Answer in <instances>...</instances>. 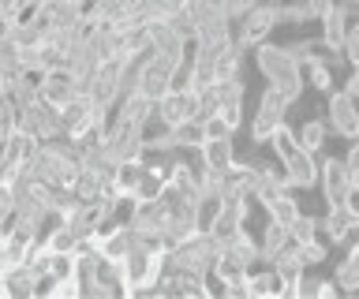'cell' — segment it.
Listing matches in <instances>:
<instances>
[{
  "label": "cell",
  "instance_id": "obj_21",
  "mask_svg": "<svg viewBox=\"0 0 359 299\" xmlns=\"http://www.w3.org/2000/svg\"><path fill=\"white\" fill-rule=\"evenodd\" d=\"M285 243H288V228L266 217V228H262V236H258V265H269V258H273Z\"/></svg>",
  "mask_w": 359,
  "mask_h": 299
},
{
  "label": "cell",
  "instance_id": "obj_13",
  "mask_svg": "<svg viewBox=\"0 0 359 299\" xmlns=\"http://www.w3.org/2000/svg\"><path fill=\"white\" fill-rule=\"evenodd\" d=\"M280 165H285V176H288V187H292V191H296V187H299V191L318 187V158H314L311 150L299 146L288 161H280Z\"/></svg>",
  "mask_w": 359,
  "mask_h": 299
},
{
  "label": "cell",
  "instance_id": "obj_3",
  "mask_svg": "<svg viewBox=\"0 0 359 299\" xmlns=\"http://www.w3.org/2000/svg\"><path fill=\"white\" fill-rule=\"evenodd\" d=\"M19 127L30 131L38 142H53V139H64V127H60V116H56V105H49L45 97H30L27 105L19 109Z\"/></svg>",
  "mask_w": 359,
  "mask_h": 299
},
{
  "label": "cell",
  "instance_id": "obj_24",
  "mask_svg": "<svg viewBox=\"0 0 359 299\" xmlns=\"http://www.w3.org/2000/svg\"><path fill=\"white\" fill-rule=\"evenodd\" d=\"M210 86H213V94H217V105H243V97H247L243 75H232V79H217V83H210Z\"/></svg>",
  "mask_w": 359,
  "mask_h": 299
},
{
  "label": "cell",
  "instance_id": "obj_6",
  "mask_svg": "<svg viewBox=\"0 0 359 299\" xmlns=\"http://www.w3.org/2000/svg\"><path fill=\"white\" fill-rule=\"evenodd\" d=\"M318 232L325 236L330 247L337 243H348L359 232V206L348 198L344 206H325V217H318Z\"/></svg>",
  "mask_w": 359,
  "mask_h": 299
},
{
  "label": "cell",
  "instance_id": "obj_37",
  "mask_svg": "<svg viewBox=\"0 0 359 299\" xmlns=\"http://www.w3.org/2000/svg\"><path fill=\"white\" fill-rule=\"evenodd\" d=\"M262 4H280V0H262Z\"/></svg>",
  "mask_w": 359,
  "mask_h": 299
},
{
  "label": "cell",
  "instance_id": "obj_22",
  "mask_svg": "<svg viewBox=\"0 0 359 299\" xmlns=\"http://www.w3.org/2000/svg\"><path fill=\"white\" fill-rule=\"evenodd\" d=\"M325 139H330V124H325V116H307L299 124V131H296V142L303 150H311V153H318L325 146Z\"/></svg>",
  "mask_w": 359,
  "mask_h": 299
},
{
  "label": "cell",
  "instance_id": "obj_23",
  "mask_svg": "<svg viewBox=\"0 0 359 299\" xmlns=\"http://www.w3.org/2000/svg\"><path fill=\"white\" fill-rule=\"evenodd\" d=\"M8 295H34L38 292V281H41V273L34 270L30 262H22L15 265V270H8Z\"/></svg>",
  "mask_w": 359,
  "mask_h": 299
},
{
  "label": "cell",
  "instance_id": "obj_32",
  "mask_svg": "<svg viewBox=\"0 0 359 299\" xmlns=\"http://www.w3.org/2000/svg\"><path fill=\"white\" fill-rule=\"evenodd\" d=\"M213 116H217L221 124L236 135V131H240V124H243V105H217V113H213Z\"/></svg>",
  "mask_w": 359,
  "mask_h": 299
},
{
  "label": "cell",
  "instance_id": "obj_14",
  "mask_svg": "<svg viewBox=\"0 0 359 299\" xmlns=\"http://www.w3.org/2000/svg\"><path fill=\"white\" fill-rule=\"evenodd\" d=\"M269 265L277 270L280 284H285V295H296V284H299L303 270H307V265H303V258H299V247H296V243L288 239L285 247H280L273 258H269Z\"/></svg>",
  "mask_w": 359,
  "mask_h": 299
},
{
  "label": "cell",
  "instance_id": "obj_19",
  "mask_svg": "<svg viewBox=\"0 0 359 299\" xmlns=\"http://www.w3.org/2000/svg\"><path fill=\"white\" fill-rule=\"evenodd\" d=\"M168 135H172V146L176 150H187V153H195L202 142H206V127H202V120H180V124L168 127Z\"/></svg>",
  "mask_w": 359,
  "mask_h": 299
},
{
  "label": "cell",
  "instance_id": "obj_5",
  "mask_svg": "<svg viewBox=\"0 0 359 299\" xmlns=\"http://www.w3.org/2000/svg\"><path fill=\"white\" fill-rule=\"evenodd\" d=\"M172 68H176V60L165 57V53L142 57L139 60V94H146L150 102H157L161 94H168V86H172Z\"/></svg>",
  "mask_w": 359,
  "mask_h": 299
},
{
  "label": "cell",
  "instance_id": "obj_12",
  "mask_svg": "<svg viewBox=\"0 0 359 299\" xmlns=\"http://www.w3.org/2000/svg\"><path fill=\"white\" fill-rule=\"evenodd\" d=\"M247 217H251V198H224L221 209L213 214V221H210V228H206V232H213V236L224 243L236 228H243V225H247Z\"/></svg>",
  "mask_w": 359,
  "mask_h": 299
},
{
  "label": "cell",
  "instance_id": "obj_2",
  "mask_svg": "<svg viewBox=\"0 0 359 299\" xmlns=\"http://www.w3.org/2000/svg\"><path fill=\"white\" fill-rule=\"evenodd\" d=\"M277 27H280L277 4H262V0H258L243 19H236V23H232V38H236V46H240L243 53H251L255 46L269 41V34H273Z\"/></svg>",
  "mask_w": 359,
  "mask_h": 299
},
{
  "label": "cell",
  "instance_id": "obj_10",
  "mask_svg": "<svg viewBox=\"0 0 359 299\" xmlns=\"http://www.w3.org/2000/svg\"><path fill=\"white\" fill-rule=\"evenodd\" d=\"M142 27H146V41H150V49H154V53H165V57H172L176 64H180V60H187V46H191V41L180 38V34H176V27L168 23V19L154 15V19H142Z\"/></svg>",
  "mask_w": 359,
  "mask_h": 299
},
{
  "label": "cell",
  "instance_id": "obj_33",
  "mask_svg": "<svg viewBox=\"0 0 359 299\" xmlns=\"http://www.w3.org/2000/svg\"><path fill=\"white\" fill-rule=\"evenodd\" d=\"M217 4L224 8V15H229L232 23H236V19H243L247 12H251V8L258 4V0H217Z\"/></svg>",
  "mask_w": 359,
  "mask_h": 299
},
{
  "label": "cell",
  "instance_id": "obj_1",
  "mask_svg": "<svg viewBox=\"0 0 359 299\" xmlns=\"http://www.w3.org/2000/svg\"><path fill=\"white\" fill-rule=\"evenodd\" d=\"M251 57H255V68H258V75L266 79V86H273V90L285 97L288 105H296L299 97H303V90H307L299 60L292 57L285 46H273V41H262V46H255Z\"/></svg>",
  "mask_w": 359,
  "mask_h": 299
},
{
  "label": "cell",
  "instance_id": "obj_17",
  "mask_svg": "<svg viewBox=\"0 0 359 299\" xmlns=\"http://www.w3.org/2000/svg\"><path fill=\"white\" fill-rule=\"evenodd\" d=\"M195 153H198V165H206V169H213V172H229L236 165L232 139H206Z\"/></svg>",
  "mask_w": 359,
  "mask_h": 299
},
{
  "label": "cell",
  "instance_id": "obj_29",
  "mask_svg": "<svg viewBox=\"0 0 359 299\" xmlns=\"http://www.w3.org/2000/svg\"><path fill=\"white\" fill-rule=\"evenodd\" d=\"M314 236H318V217L307 214V209H299L296 221L288 225V239H292V243H307V239H314Z\"/></svg>",
  "mask_w": 359,
  "mask_h": 299
},
{
  "label": "cell",
  "instance_id": "obj_4",
  "mask_svg": "<svg viewBox=\"0 0 359 299\" xmlns=\"http://www.w3.org/2000/svg\"><path fill=\"white\" fill-rule=\"evenodd\" d=\"M288 102L280 97L273 86H266L262 90V97H258V109H255V120H251V139L255 142H269V135H273V127H280L285 124V113H288Z\"/></svg>",
  "mask_w": 359,
  "mask_h": 299
},
{
  "label": "cell",
  "instance_id": "obj_30",
  "mask_svg": "<svg viewBox=\"0 0 359 299\" xmlns=\"http://www.w3.org/2000/svg\"><path fill=\"white\" fill-rule=\"evenodd\" d=\"M299 247V258H303V265H322L325 258H330V243H325L322 236H314V239H307V243H296Z\"/></svg>",
  "mask_w": 359,
  "mask_h": 299
},
{
  "label": "cell",
  "instance_id": "obj_34",
  "mask_svg": "<svg viewBox=\"0 0 359 299\" xmlns=\"http://www.w3.org/2000/svg\"><path fill=\"white\" fill-rule=\"evenodd\" d=\"M202 127H206V139H232V131L224 127L217 116H206V120H202Z\"/></svg>",
  "mask_w": 359,
  "mask_h": 299
},
{
  "label": "cell",
  "instance_id": "obj_31",
  "mask_svg": "<svg viewBox=\"0 0 359 299\" xmlns=\"http://www.w3.org/2000/svg\"><path fill=\"white\" fill-rule=\"evenodd\" d=\"M341 161H344V172H348V180H352V187L359 191V135L348 139V153Z\"/></svg>",
  "mask_w": 359,
  "mask_h": 299
},
{
  "label": "cell",
  "instance_id": "obj_8",
  "mask_svg": "<svg viewBox=\"0 0 359 299\" xmlns=\"http://www.w3.org/2000/svg\"><path fill=\"white\" fill-rule=\"evenodd\" d=\"M318 191L325 198V206H344L348 198L355 195V187H352V180H348L341 158H325L318 165Z\"/></svg>",
  "mask_w": 359,
  "mask_h": 299
},
{
  "label": "cell",
  "instance_id": "obj_11",
  "mask_svg": "<svg viewBox=\"0 0 359 299\" xmlns=\"http://www.w3.org/2000/svg\"><path fill=\"white\" fill-rule=\"evenodd\" d=\"M75 90H79V83H75L72 68H64V64H56V68L41 71V79H38V94H41L49 105H56V109H60L64 102H72Z\"/></svg>",
  "mask_w": 359,
  "mask_h": 299
},
{
  "label": "cell",
  "instance_id": "obj_7",
  "mask_svg": "<svg viewBox=\"0 0 359 299\" xmlns=\"http://www.w3.org/2000/svg\"><path fill=\"white\" fill-rule=\"evenodd\" d=\"M322 116H325V124H330V131H337L341 139H355L359 135V105L344 90L325 94V113Z\"/></svg>",
  "mask_w": 359,
  "mask_h": 299
},
{
  "label": "cell",
  "instance_id": "obj_25",
  "mask_svg": "<svg viewBox=\"0 0 359 299\" xmlns=\"http://www.w3.org/2000/svg\"><path fill=\"white\" fill-rule=\"evenodd\" d=\"M266 146L273 150V158H277V161H288L292 153L299 150V142H296V131H292L288 124H280V127H273V135H269Z\"/></svg>",
  "mask_w": 359,
  "mask_h": 299
},
{
  "label": "cell",
  "instance_id": "obj_20",
  "mask_svg": "<svg viewBox=\"0 0 359 299\" xmlns=\"http://www.w3.org/2000/svg\"><path fill=\"white\" fill-rule=\"evenodd\" d=\"M247 295H285V284H280V277L273 265H266V270H247Z\"/></svg>",
  "mask_w": 359,
  "mask_h": 299
},
{
  "label": "cell",
  "instance_id": "obj_36",
  "mask_svg": "<svg viewBox=\"0 0 359 299\" xmlns=\"http://www.w3.org/2000/svg\"><path fill=\"white\" fill-rule=\"evenodd\" d=\"M348 254H359V239H352V251H348Z\"/></svg>",
  "mask_w": 359,
  "mask_h": 299
},
{
  "label": "cell",
  "instance_id": "obj_35",
  "mask_svg": "<svg viewBox=\"0 0 359 299\" xmlns=\"http://www.w3.org/2000/svg\"><path fill=\"white\" fill-rule=\"evenodd\" d=\"M344 94L352 97V102L359 105V68H348V79H344Z\"/></svg>",
  "mask_w": 359,
  "mask_h": 299
},
{
  "label": "cell",
  "instance_id": "obj_26",
  "mask_svg": "<svg viewBox=\"0 0 359 299\" xmlns=\"http://www.w3.org/2000/svg\"><path fill=\"white\" fill-rule=\"evenodd\" d=\"M333 284H337V292H359V254H348V258L337 265Z\"/></svg>",
  "mask_w": 359,
  "mask_h": 299
},
{
  "label": "cell",
  "instance_id": "obj_28",
  "mask_svg": "<svg viewBox=\"0 0 359 299\" xmlns=\"http://www.w3.org/2000/svg\"><path fill=\"white\" fill-rule=\"evenodd\" d=\"M277 12H280V27L292 23V27H303V23H311V19H318L311 12V4L307 0H280L277 4Z\"/></svg>",
  "mask_w": 359,
  "mask_h": 299
},
{
  "label": "cell",
  "instance_id": "obj_9",
  "mask_svg": "<svg viewBox=\"0 0 359 299\" xmlns=\"http://www.w3.org/2000/svg\"><path fill=\"white\" fill-rule=\"evenodd\" d=\"M154 116L157 124L172 127L180 120H195L198 116V90H168L154 102Z\"/></svg>",
  "mask_w": 359,
  "mask_h": 299
},
{
  "label": "cell",
  "instance_id": "obj_27",
  "mask_svg": "<svg viewBox=\"0 0 359 299\" xmlns=\"http://www.w3.org/2000/svg\"><path fill=\"white\" fill-rule=\"evenodd\" d=\"M296 214H299V202L296 198H292V191H285V195H277L273 202L266 206V217L269 221H277V225H292V221H296Z\"/></svg>",
  "mask_w": 359,
  "mask_h": 299
},
{
  "label": "cell",
  "instance_id": "obj_15",
  "mask_svg": "<svg viewBox=\"0 0 359 299\" xmlns=\"http://www.w3.org/2000/svg\"><path fill=\"white\" fill-rule=\"evenodd\" d=\"M299 68H303V83H311V90L314 94H333V83H337V71L325 64V57H322V46L314 49V53H307V57L299 60Z\"/></svg>",
  "mask_w": 359,
  "mask_h": 299
},
{
  "label": "cell",
  "instance_id": "obj_18",
  "mask_svg": "<svg viewBox=\"0 0 359 299\" xmlns=\"http://www.w3.org/2000/svg\"><path fill=\"white\" fill-rule=\"evenodd\" d=\"M224 251H229L232 258H240L247 270H255V265H258V236H255V232L247 228V225L236 228L232 236L224 239Z\"/></svg>",
  "mask_w": 359,
  "mask_h": 299
},
{
  "label": "cell",
  "instance_id": "obj_16",
  "mask_svg": "<svg viewBox=\"0 0 359 299\" xmlns=\"http://www.w3.org/2000/svg\"><path fill=\"white\" fill-rule=\"evenodd\" d=\"M318 23H322V34H318V41H322V49L325 53H341V46H344V38H348V12L341 4H333L325 15H318Z\"/></svg>",
  "mask_w": 359,
  "mask_h": 299
}]
</instances>
